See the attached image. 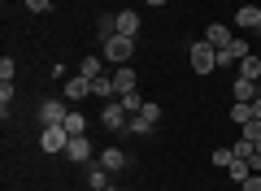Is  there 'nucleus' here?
Returning a JSON list of instances; mask_svg holds the SVG:
<instances>
[{"instance_id":"1","label":"nucleus","mask_w":261,"mask_h":191,"mask_svg":"<svg viewBox=\"0 0 261 191\" xmlns=\"http://www.w3.org/2000/svg\"><path fill=\"white\" fill-rule=\"evenodd\" d=\"M187 61H192L196 74H214V70H218V48L205 44V39H196V44L187 48Z\"/></svg>"},{"instance_id":"2","label":"nucleus","mask_w":261,"mask_h":191,"mask_svg":"<svg viewBox=\"0 0 261 191\" xmlns=\"http://www.w3.org/2000/svg\"><path fill=\"white\" fill-rule=\"evenodd\" d=\"M100 52H105V61H109V65H126L130 57H135V39H130V35H113V39H105V44H100Z\"/></svg>"},{"instance_id":"3","label":"nucleus","mask_w":261,"mask_h":191,"mask_svg":"<svg viewBox=\"0 0 261 191\" xmlns=\"http://www.w3.org/2000/svg\"><path fill=\"white\" fill-rule=\"evenodd\" d=\"M39 144H44V152H65V148H70V130L65 126H44Z\"/></svg>"},{"instance_id":"4","label":"nucleus","mask_w":261,"mask_h":191,"mask_svg":"<svg viewBox=\"0 0 261 191\" xmlns=\"http://www.w3.org/2000/svg\"><path fill=\"white\" fill-rule=\"evenodd\" d=\"M100 122H105V126H109V130H126L130 113L122 109V100H109V104H105V109H100Z\"/></svg>"},{"instance_id":"5","label":"nucleus","mask_w":261,"mask_h":191,"mask_svg":"<svg viewBox=\"0 0 261 191\" xmlns=\"http://www.w3.org/2000/svg\"><path fill=\"white\" fill-rule=\"evenodd\" d=\"M65 156H70L74 165H83V161H92V156H96V148H92V139H87V135H70V148H65Z\"/></svg>"},{"instance_id":"6","label":"nucleus","mask_w":261,"mask_h":191,"mask_svg":"<svg viewBox=\"0 0 261 191\" xmlns=\"http://www.w3.org/2000/svg\"><path fill=\"white\" fill-rule=\"evenodd\" d=\"M65 118H70L65 100H44V104H39V122H44V126H61Z\"/></svg>"},{"instance_id":"7","label":"nucleus","mask_w":261,"mask_h":191,"mask_svg":"<svg viewBox=\"0 0 261 191\" xmlns=\"http://www.w3.org/2000/svg\"><path fill=\"white\" fill-rule=\"evenodd\" d=\"M61 96H65V100H83V96H92V78H83V74L65 78L61 83Z\"/></svg>"},{"instance_id":"8","label":"nucleus","mask_w":261,"mask_h":191,"mask_svg":"<svg viewBox=\"0 0 261 191\" xmlns=\"http://www.w3.org/2000/svg\"><path fill=\"white\" fill-rule=\"evenodd\" d=\"M109 78H113V91H118V96L135 91V70H130V65H113V70H109Z\"/></svg>"},{"instance_id":"9","label":"nucleus","mask_w":261,"mask_h":191,"mask_svg":"<svg viewBox=\"0 0 261 191\" xmlns=\"http://www.w3.org/2000/svg\"><path fill=\"white\" fill-rule=\"evenodd\" d=\"M235 26H244V31H252V35H261V9H257V5H244V9L235 13Z\"/></svg>"},{"instance_id":"10","label":"nucleus","mask_w":261,"mask_h":191,"mask_svg":"<svg viewBox=\"0 0 261 191\" xmlns=\"http://www.w3.org/2000/svg\"><path fill=\"white\" fill-rule=\"evenodd\" d=\"M231 96H235V100H257V96H261V87H257V83H252V78H235L231 83Z\"/></svg>"},{"instance_id":"11","label":"nucleus","mask_w":261,"mask_h":191,"mask_svg":"<svg viewBox=\"0 0 261 191\" xmlns=\"http://www.w3.org/2000/svg\"><path fill=\"white\" fill-rule=\"evenodd\" d=\"M231 39H235V31H231V26H222V22H214V26L205 31V44H214V48H226Z\"/></svg>"},{"instance_id":"12","label":"nucleus","mask_w":261,"mask_h":191,"mask_svg":"<svg viewBox=\"0 0 261 191\" xmlns=\"http://www.w3.org/2000/svg\"><path fill=\"white\" fill-rule=\"evenodd\" d=\"M118 35H130V39L140 35V13H135V9H122L118 13Z\"/></svg>"},{"instance_id":"13","label":"nucleus","mask_w":261,"mask_h":191,"mask_svg":"<svg viewBox=\"0 0 261 191\" xmlns=\"http://www.w3.org/2000/svg\"><path fill=\"white\" fill-rule=\"evenodd\" d=\"M100 165H105L109 174L126 170V152H122V148H105V152H100Z\"/></svg>"},{"instance_id":"14","label":"nucleus","mask_w":261,"mask_h":191,"mask_svg":"<svg viewBox=\"0 0 261 191\" xmlns=\"http://www.w3.org/2000/svg\"><path fill=\"white\" fill-rule=\"evenodd\" d=\"M235 70H240V74H235V78H252V83H257V78H261V61H257V57H252V52H248V57H244V61H240V65H235Z\"/></svg>"},{"instance_id":"15","label":"nucleus","mask_w":261,"mask_h":191,"mask_svg":"<svg viewBox=\"0 0 261 191\" xmlns=\"http://www.w3.org/2000/svg\"><path fill=\"white\" fill-rule=\"evenodd\" d=\"M87 187L105 191V187H109V170H105V165H92V170H87Z\"/></svg>"},{"instance_id":"16","label":"nucleus","mask_w":261,"mask_h":191,"mask_svg":"<svg viewBox=\"0 0 261 191\" xmlns=\"http://www.w3.org/2000/svg\"><path fill=\"white\" fill-rule=\"evenodd\" d=\"M100 65H105V57H83L79 61V74L83 78H100Z\"/></svg>"},{"instance_id":"17","label":"nucleus","mask_w":261,"mask_h":191,"mask_svg":"<svg viewBox=\"0 0 261 191\" xmlns=\"http://www.w3.org/2000/svg\"><path fill=\"white\" fill-rule=\"evenodd\" d=\"M231 122H235V126L252 122V104H248V100H235V104H231Z\"/></svg>"},{"instance_id":"18","label":"nucleus","mask_w":261,"mask_h":191,"mask_svg":"<svg viewBox=\"0 0 261 191\" xmlns=\"http://www.w3.org/2000/svg\"><path fill=\"white\" fill-rule=\"evenodd\" d=\"M118 100H122V109H126L130 118H135V113H140L144 104H148V100H144V96H135V91H126V96H118Z\"/></svg>"},{"instance_id":"19","label":"nucleus","mask_w":261,"mask_h":191,"mask_svg":"<svg viewBox=\"0 0 261 191\" xmlns=\"http://www.w3.org/2000/svg\"><path fill=\"white\" fill-rule=\"evenodd\" d=\"M231 152H235V161H252V152H257V144H252V139H244V135H240V144H235Z\"/></svg>"},{"instance_id":"20","label":"nucleus","mask_w":261,"mask_h":191,"mask_svg":"<svg viewBox=\"0 0 261 191\" xmlns=\"http://www.w3.org/2000/svg\"><path fill=\"white\" fill-rule=\"evenodd\" d=\"M140 118L148 122V126H157V122H161V104H157V100H148V104L140 109Z\"/></svg>"},{"instance_id":"21","label":"nucleus","mask_w":261,"mask_h":191,"mask_svg":"<svg viewBox=\"0 0 261 191\" xmlns=\"http://www.w3.org/2000/svg\"><path fill=\"white\" fill-rule=\"evenodd\" d=\"M226 174H231L235 182H244V178L252 174V165H248V161H231V165H226Z\"/></svg>"},{"instance_id":"22","label":"nucleus","mask_w":261,"mask_h":191,"mask_svg":"<svg viewBox=\"0 0 261 191\" xmlns=\"http://www.w3.org/2000/svg\"><path fill=\"white\" fill-rule=\"evenodd\" d=\"M9 109H13V83H0V113L9 118Z\"/></svg>"},{"instance_id":"23","label":"nucleus","mask_w":261,"mask_h":191,"mask_svg":"<svg viewBox=\"0 0 261 191\" xmlns=\"http://www.w3.org/2000/svg\"><path fill=\"white\" fill-rule=\"evenodd\" d=\"M240 130H244V139H252V144L261 148V118H252V122H244Z\"/></svg>"},{"instance_id":"24","label":"nucleus","mask_w":261,"mask_h":191,"mask_svg":"<svg viewBox=\"0 0 261 191\" xmlns=\"http://www.w3.org/2000/svg\"><path fill=\"white\" fill-rule=\"evenodd\" d=\"M61 126L70 130V135H83V126H87V122H83V113H74V109H70V118H65Z\"/></svg>"},{"instance_id":"25","label":"nucleus","mask_w":261,"mask_h":191,"mask_svg":"<svg viewBox=\"0 0 261 191\" xmlns=\"http://www.w3.org/2000/svg\"><path fill=\"white\" fill-rule=\"evenodd\" d=\"M92 96H113V78H92Z\"/></svg>"},{"instance_id":"26","label":"nucleus","mask_w":261,"mask_h":191,"mask_svg":"<svg viewBox=\"0 0 261 191\" xmlns=\"http://www.w3.org/2000/svg\"><path fill=\"white\" fill-rule=\"evenodd\" d=\"M148 130H152V126H148V122L140 118V113H135V118L126 122V135H148Z\"/></svg>"},{"instance_id":"27","label":"nucleus","mask_w":261,"mask_h":191,"mask_svg":"<svg viewBox=\"0 0 261 191\" xmlns=\"http://www.w3.org/2000/svg\"><path fill=\"white\" fill-rule=\"evenodd\" d=\"M13 74H18V61L5 57V61H0V83H13Z\"/></svg>"},{"instance_id":"28","label":"nucleus","mask_w":261,"mask_h":191,"mask_svg":"<svg viewBox=\"0 0 261 191\" xmlns=\"http://www.w3.org/2000/svg\"><path fill=\"white\" fill-rule=\"evenodd\" d=\"M231 161H235L231 148H214V165H231Z\"/></svg>"},{"instance_id":"29","label":"nucleus","mask_w":261,"mask_h":191,"mask_svg":"<svg viewBox=\"0 0 261 191\" xmlns=\"http://www.w3.org/2000/svg\"><path fill=\"white\" fill-rule=\"evenodd\" d=\"M240 191H261V174H248V178L240 182Z\"/></svg>"},{"instance_id":"30","label":"nucleus","mask_w":261,"mask_h":191,"mask_svg":"<svg viewBox=\"0 0 261 191\" xmlns=\"http://www.w3.org/2000/svg\"><path fill=\"white\" fill-rule=\"evenodd\" d=\"M27 9L31 13H48V9H53V0H27Z\"/></svg>"},{"instance_id":"31","label":"nucleus","mask_w":261,"mask_h":191,"mask_svg":"<svg viewBox=\"0 0 261 191\" xmlns=\"http://www.w3.org/2000/svg\"><path fill=\"white\" fill-rule=\"evenodd\" d=\"M252 118H261V96H257V100H252Z\"/></svg>"},{"instance_id":"32","label":"nucleus","mask_w":261,"mask_h":191,"mask_svg":"<svg viewBox=\"0 0 261 191\" xmlns=\"http://www.w3.org/2000/svg\"><path fill=\"white\" fill-rule=\"evenodd\" d=\"M148 5H152V9H157V5H166V0H148Z\"/></svg>"},{"instance_id":"33","label":"nucleus","mask_w":261,"mask_h":191,"mask_svg":"<svg viewBox=\"0 0 261 191\" xmlns=\"http://www.w3.org/2000/svg\"><path fill=\"white\" fill-rule=\"evenodd\" d=\"M122 191H135V187H122Z\"/></svg>"},{"instance_id":"34","label":"nucleus","mask_w":261,"mask_h":191,"mask_svg":"<svg viewBox=\"0 0 261 191\" xmlns=\"http://www.w3.org/2000/svg\"><path fill=\"white\" fill-rule=\"evenodd\" d=\"M257 87H261V78H257Z\"/></svg>"},{"instance_id":"35","label":"nucleus","mask_w":261,"mask_h":191,"mask_svg":"<svg viewBox=\"0 0 261 191\" xmlns=\"http://www.w3.org/2000/svg\"><path fill=\"white\" fill-rule=\"evenodd\" d=\"M105 191H113V187H105Z\"/></svg>"}]
</instances>
